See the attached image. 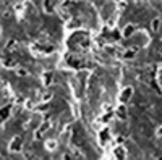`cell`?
I'll use <instances>...</instances> for the list:
<instances>
[{"instance_id": "cell-1", "label": "cell", "mask_w": 162, "mask_h": 160, "mask_svg": "<svg viewBox=\"0 0 162 160\" xmlns=\"http://www.w3.org/2000/svg\"><path fill=\"white\" fill-rule=\"evenodd\" d=\"M159 28H160V20H159V18H154V20H152V29L159 31Z\"/></svg>"}, {"instance_id": "cell-2", "label": "cell", "mask_w": 162, "mask_h": 160, "mask_svg": "<svg viewBox=\"0 0 162 160\" xmlns=\"http://www.w3.org/2000/svg\"><path fill=\"white\" fill-rule=\"evenodd\" d=\"M132 33H133V26L130 24V26H127V28H125V36H130Z\"/></svg>"}, {"instance_id": "cell-3", "label": "cell", "mask_w": 162, "mask_h": 160, "mask_svg": "<svg viewBox=\"0 0 162 160\" xmlns=\"http://www.w3.org/2000/svg\"><path fill=\"white\" fill-rule=\"evenodd\" d=\"M157 136H160V138H162V126H160L159 130H157Z\"/></svg>"}]
</instances>
